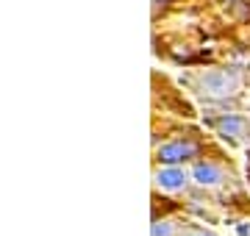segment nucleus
<instances>
[{
  "instance_id": "nucleus-1",
  "label": "nucleus",
  "mask_w": 250,
  "mask_h": 236,
  "mask_svg": "<svg viewBox=\"0 0 250 236\" xmlns=\"http://www.w3.org/2000/svg\"><path fill=\"white\" fill-rule=\"evenodd\" d=\"M195 89L200 95L211 100H228L233 98L242 86V73L236 67H225V70H206V73H197L192 78Z\"/></svg>"
},
{
  "instance_id": "nucleus-2",
  "label": "nucleus",
  "mask_w": 250,
  "mask_h": 236,
  "mask_svg": "<svg viewBox=\"0 0 250 236\" xmlns=\"http://www.w3.org/2000/svg\"><path fill=\"white\" fill-rule=\"evenodd\" d=\"M200 153V145L192 142V139H172L170 145H161L156 150V158L161 164H187L192 158H197Z\"/></svg>"
},
{
  "instance_id": "nucleus-3",
  "label": "nucleus",
  "mask_w": 250,
  "mask_h": 236,
  "mask_svg": "<svg viewBox=\"0 0 250 236\" xmlns=\"http://www.w3.org/2000/svg\"><path fill=\"white\" fill-rule=\"evenodd\" d=\"M192 181L197 183V186H206V189H214V186H220V183L225 181V173L223 167L217 161H211V158H200V161L192 164Z\"/></svg>"
},
{
  "instance_id": "nucleus-4",
  "label": "nucleus",
  "mask_w": 250,
  "mask_h": 236,
  "mask_svg": "<svg viewBox=\"0 0 250 236\" xmlns=\"http://www.w3.org/2000/svg\"><path fill=\"white\" fill-rule=\"evenodd\" d=\"M189 178H192V175L184 173L181 164H167V167L156 170V186L164 189V192H184Z\"/></svg>"
},
{
  "instance_id": "nucleus-5",
  "label": "nucleus",
  "mask_w": 250,
  "mask_h": 236,
  "mask_svg": "<svg viewBox=\"0 0 250 236\" xmlns=\"http://www.w3.org/2000/svg\"><path fill=\"white\" fill-rule=\"evenodd\" d=\"M214 131L231 142H248V119L239 117V114H223L214 122Z\"/></svg>"
},
{
  "instance_id": "nucleus-6",
  "label": "nucleus",
  "mask_w": 250,
  "mask_h": 236,
  "mask_svg": "<svg viewBox=\"0 0 250 236\" xmlns=\"http://www.w3.org/2000/svg\"><path fill=\"white\" fill-rule=\"evenodd\" d=\"M172 234H175V222H170V219H161V222L153 225V236H172Z\"/></svg>"
},
{
  "instance_id": "nucleus-7",
  "label": "nucleus",
  "mask_w": 250,
  "mask_h": 236,
  "mask_svg": "<svg viewBox=\"0 0 250 236\" xmlns=\"http://www.w3.org/2000/svg\"><path fill=\"white\" fill-rule=\"evenodd\" d=\"M195 236H211V234H195Z\"/></svg>"
}]
</instances>
